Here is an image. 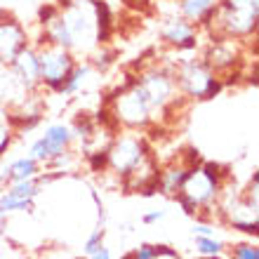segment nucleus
Listing matches in <instances>:
<instances>
[{
	"label": "nucleus",
	"mask_w": 259,
	"mask_h": 259,
	"mask_svg": "<svg viewBox=\"0 0 259 259\" xmlns=\"http://www.w3.org/2000/svg\"><path fill=\"white\" fill-rule=\"evenodd\" d=\"M226 179H229L226 167H222L219 163H212V160H200V163L191 165V170L186 175L184 184L179 186L175 200L184 210V214L196 219L205 210L217 212V200Z\"/></svg>",
	"instance_id": "1"
},
{
	"label": "nucleus",
	"mask_w": 259,
	"mask_h": 259,
	"mask_svg": "<svg viewBox=\"0 0 259 259\" xmlns=\"http://www.w3.org/2000/svg\"><path fill=\"white\" fill-rule=\"evenodd\" d=\"M135 82L151 106L153 125H163L165 120H170V116L177 113L179 106L186 104V99L177 88L172 66L160 59L139 68V73H135Z\"/></svg>",
	"instance_id": "2"
},
{
	"label": "nucleus",
	"mask_w": 259,
	"mask_h": 259,
	"mask_svg": "<svg viewBox=\"0 0 259 259\" xmlns=\"http://www.w3.org/2000/svg\"><path fill=\"white\" fill-rule=\"evenodd\" d=\"M177 59H160L170 64L175 71V80L186 102H207L224 90V82L207 68L200 59L198 50H170Z\"/></svg>",
	"instance_id": "3"
},
{
	"label": "nucleus",
	"mask_w": 259,
	"mask_h": 259,
	"mask_svg": "<svg viewBox=\"0 0 259 259\" xmlns=\"http://www.w3.org/2000/svg\"><path fill=\"white\" fill-rule=\"evenodd\" d=\"M259 0H219L210 24L203 28L207 38H231L250 42L257 38Z\"/></svg>",
	"instance_id": "4"
},
{
	"label": "nucleus",
	"mask_w": 259,
	"mask_h": 259,
	"mask_svg": "<svg viewBox=\"0 0 259 259\" xmlns=\"http://www.w3.org/2000/svg\"><path fill=\"white\" fill-rule=\"evenodd\" d=\"M104 109L109 111L111 123L118 130H135V132H146L153 125L151 106L142 90L137 88L135 75H127V80L116 88V92L109 97Z\"/></svg>",
	"instance_id": "5"
},
{
	"label": "nucleus",
	"mask_w": 259,
	"mask_h": 259,
	"mask_svg": "<svg viewBox=\"0 0 259 259\" xmlns=\"http://www.w3.org/2000/svg\"><path fill=\"white\" fill-rule=\"evenodd\" d=\"M153 156L149 137L135 130H118L106 146V172H113L120 182L132 170H137L144 160Z\"/></svg>",
	"instance_id": "6"
},
{
	"label": "nucleus",
	"mask_w": 259,
	"mask_h": 259,
	"mask_svg": "<svg viewBox=\"0 0 259 259\" xmlns=\"http://www.w3.org/2000/svg\"><path fill=\"white\" fill-rule=\"evenodd\" d=\"M31 42L38 50V71H40L42 90L50 92V95H57V90L62 88L66 75L75 66L78 57L71 50L57 48V45H50V42H40V40H31Z\"/></svg>",
	"instance_id": "7"
},
{
	"label": "nucleus",
	"mask_w": 259,
	"mask_h": 259,
	"mask_svg": "<svg viewBox=\"0 0 259 259\" xmlns=\"http://www.w3.org/2000/svg\"><path fill=\"white\" fill-rule=\"evenodd\" d=\"M243 45L245 42L231 40V38H207V42L200 50V59L207 64L214 75L222 78L226 88L229 78H238L240 75V64H243Z\"/></svg>",
	"instance_id": "8"
},
{
	"label": "nucleus",
	"mask_w": 259,
	"mask_h": 259,
	"mask_svg": "<svg viewBox=\"0 0 259 259\" xmlns=\"http://www.w3.org/2000/svg\"><path fill=\"white\" fill-rule=\"evenodd\" d=\"M158 38L167 50H198L203 31L179 14H163L158 21Z\"/></svg>",
	"instance_id": "9"
},
{
	"label": "nucleus",
	"mask_w": 259,
	"mask_h": 259,
	"mask_svg": "<svg viewBox=\"0 0 259 259\" xmlns=\"http://www.w3.org/2000/svg\"><path fill=\"white\" fill-rule=\"evenodd\" d=\"M66 149H73V135H71L68 123H50L45 127V132L31 144L28 156H33L45 167L52 158L64 153Z\"/></svg>",
	"instance_id": "10"
},
{
	"label": "nucleus",
	"mask_w": 259,
	"mask_h": 259,
	"mask_svg": "<svg viewBox=\"0 0 259 259\" xmlns=\"http://www.w3.org/2000/svg\"><path fill=\"white\" fill-rule=\"evenodd\" d=\"M31 42L26 26L17 17L0 12V64H10Z\"/></svg>",
	"instance_id": "11"
},
{
	"label": "nucleus",
	"mask_w": 259,
	"mask_h": 259,
	"mask_svg": "<svg viewBox=\"0 0 259 259\" xmlns=\"http://www.w3.org/2000/svg\"><path fill=\"white\" fill-rule=\"evenodd\" d=\"M10 66H12V71L17 73V78L28 92H40L42 90L40 71H38V50H35L33 42H28L26 48L10 62Z\"/></svg>",
	"instance_id": "12"
},
{
	"label": "nucleus",
	"mask_w": 259,
	"mask_h": 259,
	"mask_svg": "<svg viewBox=\"0 0 259 259\" xmlns=\"http://www.w3.org/2000/svg\"><path fill=\"white\" fill-rule=\"evenodd\" d=\"M196 163H200L198 151H196V156H191L189 160H172L167 167H160V175H158V193H160V196H167V198H175L179 191V186L184 184L191 165H196Z\"/></svg>",
	"instance_id": "13"
},
{
	"label": "nucleus",
	"mask_w": 259,
	"mask_h": 259,
	"mask_svg": "<svg viewBox=\"0 0 259 259\" xmlns=\"http://www.w3.org/2000/svg\"><path fill=\"white\" fill-rule=\"evenodd\" d=\"M28 95H31V92L21 85V80L12 71V66H10V64H0V104H3L7 111H12V109H17Z\"/></svg>",
	"instance_id": "14"
},
{
	"label": "nucleus",
	"mask_w": 259,
	"mask_h": 259,
	"mask_svg": "<svg viewBox=\"0 0 259 259\" xmlns=\"http://www.w3.org/2000/svg\"><path fill=\"white\" fill-rule=\"evenodd\" d=\"M217 3L219 0H175V10L179 17H184L186 21L196 24L203 31L217 10Z\"/></svg>",
	"instance_id": "15"
},
{
	"label": "nucleus",
	"mask_w": 259,
	"mask_h": 259,
	"mask_svg": "<svg viewBox=\"0 0 259 259\" xmlns=\"http://www.w3.org/2000/svg\"><path fill=\"white\" fill-rule=\"evenodd\" d=\"M45 170L42 167V163H38L33 156H21V158H14V160H10V163L3 167V172H5V186L12 184V182H24V179H33L38 177L40 172Z\"/></svg>",
	"instance_id": "16"
},
{
	"label": "nucleus",
	"mask_w": 259,
	"mask_h": 259,
	"mask_svg": "<svg viewBox=\"0 0 259 259\" xmlns=\"http://www.w3.org/2000/svg\"><path fill=\"white\" fill-rule=\"evenodd\" d=\"M97 73L95 68L90 66L88 62H75V66L71 68V73L66 75V80L62 82V88L57 90V95L59 97H75V95H80L82 90H85V85L90 82V75Z\"/></svg>",
	"instance_id": "17"
},
{
	"label": "nucleus",
	"mask_w": 259,
	"mask_h": 259,
	"mask_svg": "<svg viewBox=\"0 0 259 259\" xmlns=\"http://www.w3.org/2000/svg\"><path fill=\"white\" fill-rule=\"evenodd\" d=\"M45 186L38 182V177L33 179H24V182H12V184L5 186V191L14 198H24V200H35V198L42 193Z\"/></svg>",
	"instance_id": "18"
},
{
	"label": "nucleus",
	"mask_w": 259,
	"mask_h": 259,
	"mask_svg": "<svg viewBox=\"0 0 259 259\" xmlns=\"http://www.w3.org/2000/svg\"><path fill=\"white\" fill-rule=\"evenodd\" d=\"M196 238L198 257H214V254H226V243L217 236H193Z\"/></svg>",
	"instance_id": "19"
},
{
	"label": "nucleus",
	"mask_w": 259,
	"mask_h": 259,
	"mask_svg": "<svg viewBox=\"0 0 259 259\" xmlns=\"http://www.w3.org/2000/svg\"><path fill=\"white\" fill-rule=\"evenodd\" d=\"M14 135H17V132H14L12 123H10V111L0 104V158L10 151V146H12V142H14Z\"/></svg>",
	"instance_id": "20"
},
{
	"label": "nucleus",
	"mask_w": 259,
	"mask_h": 259,
	"mask_svg": "<svg viewBox=\"0 0 259 259\" xmlns=\"http://www.w3.org/2000/svg\"><path fill=\"white\" fill-rule=\"evenodd\" d=\"M0 207L5 212L7 217L14 214V212H31L33 210V200H24V198H14L7 191L0 193Z\"/></svg>",
	"instance_id": "21"
},
{
	"label": "nucleus",
	"mask_w": 259,
	"mask_h": 259,
	"mask_svg": "<svg viewBox=\"0 0 259 259\" xmlns=\"http://www.w3.org/2000/svg\"><path fill=\"white\" fill-rule=\"evenodd\" d=\"M226 257L229 259H259L257 243H236V245L226 247Z\"/></svg>",
	"instance_id": "22"
},
{
	"label": "nucleus",
	"mask_w": 259,
	"mask_h": 259,
	"mask_svg": "<svg viewBox=\"0 0 259 259\" xmlns=\"http://www.w3.org/2000/svg\"><path fill=\"white\" fill-rule=\"evenodd\" d=\"M104 238H106V226H95V231L90 233L85 245H82V257H90V254L99 252L104 247Z\"/></svg>",
	"instance_id": "23"
},
{
	"label": "nucleus",
	"mask_w": 259,
	"mask_h": 259,
	"mask_svg": "<svg viewBox=\"0 0 259 259\" xmlns=\"http://www.w3.org/2000/svg\"><path fill=\"white\" fill-rule=\"evenodd\" d=\"M123 259H156V243H139Z\"/></svg>",
	"instance_id": "24"
},
{
	"label": "nucleus",
	"mask_w": 259,
	"mask_h": 259,
	"mask_svg": "<svg viewBox=\"0 0 259 259\" xmlns=\"http://www.w3.org/2000/svg\"><path fill=\"white\" fill-rule=\"evenodd\" d=\"M88 163L92 172H106V149H97L88 153Z\"/></svg>",
	"instance_id": "25"
},
{
	"label": "nucleus",
	"mask_w": 259,
	"mask_h": 259,
	"mask_svg": "<svg viewBox=\"0 0 259 259\" xmlns=\"http://www.w3.org/2000/svg\"><path fill=\"white\" fill-rule=\"evenodd\" d=\"M156 259H184L175 247L165 245V243H156Z\"/></svg>",
	"instance_id": "26"
},
{
	"label": "nucleus",
	"mask_w": 259,
	"mask_h": 259,
	"mask_svg": "<svg viewBox=\"0 0 259 259\" xmlns=\"http://www.w3.org/2000/svg\"><path fill=\"white\" fill-rule=\"evenodd\" d=\"M160 219H165V210H151L142 217V224L151 226V224H156V222H160Z\"/></svg>",
	"instance_id": "27"
},
{
	"label": "nucleus",
	"mask_w": 259,
	"mask_h": 259,
	"mask_svg": "<svg viewBox=\"0 0 259 259\" xmlns=\"http://www.w3.org/2000/svg\"><path fill=\"white\" fill-rule=\"evenodd\" d=\"M191 233H193V236H214V226L203 224V222H198V224H193Z\"/></svg>",
	"instance_id": "28"
},
{
	"label": "nucleus",
	"mask_w": 259,
	"mask_h": 259,
	"mask_svg": "<svg viewBox=\"0 0 259 259\" xmlns=\"http://www.w3.org/2000/svg\"><path fill=\"white\" fill-rule=\"evenodd\" d=\"M85 259H111V250L106 245L99 250V252H95V254H90V257H85Z\"/></svg>",
	"instance_id": "29"
},
{
	"label": "nucleus",
	"mask_w": 259,
	"mask_h": 259,
	"mask_svg": "<svg viewBox=\"0 0 259 259\" xmlns=\"http://www.w3.org/2000/svg\"><path fill=\"white\" fill-rule=\"evenodd\" d=\"M5 229H7V214L0 207V236H5Z\"/></svg>",
	"instance_id": "30"
},
{
	"label": "nucleus",
	"mask_w": 259,
	"mask_h": 259,
	"mask_svg": "<svg viewBox=\"0 0 259 259\" xmlns=\"http://www.w3.org/2000/svg\"><path fill=\"white\" fill-rule=\"evenodd\" d=\"M196 259H229L226 254H214V257H196Z\"/></svg>",
	"instance_id": "31"
}]
</instances>
